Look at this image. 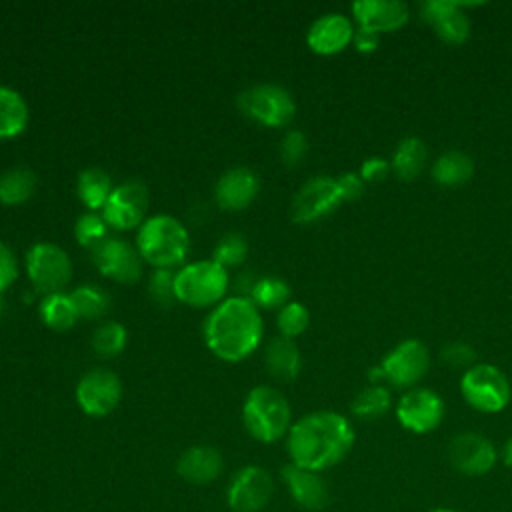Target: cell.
I'll return each mask as SVG.
<instances>
[{
	"label": "cell",
	"mask_w": 512,
	"mask_h": 512,
	"mask_svg": "<svg viewBox=\"0 0 512 512\" xmlns=\"http://www.w3.org/2000/svg\"><path fill=\"white\" fill-rule=\"evenodd\" d=\"M426 158H428V148L424 140L418 136H408L398 142L390 158L392 172L402 180H414L424 170Z\"/></svg>",
	"instance_id": "d4e9b609"
},
{
	"label": "cell",
	"mask_w": 512,
	"mask_h": 512,
	"mask_svg": "<svg viewBox=\"0 0 512 512\" xmlns=\"http://www.w3.org/2000/svg\"><path fill=\"white\" fill-rule=\"evenodd\" d=\"M224 470L222 454L214 446L198 444L184 450L176 462V472L190 484H210L214 482Z\"/></svg>",
	"instance_id": "7402d4cb"
},
{
	"label": "cell",
	"mask_w": 512,
	"mask_h": 512,
	"mask_svg": "<svg viewBox=\"0 0 512 512\" xmlns=\"http://www.w3.org/2000/svg\"><path fill=\"white\" fill-rule=\"evenodd\" d=\"M38 312H40V320L50 330H56V332H66V330L74 328L76 322L80 320V316L70 300V294H66V292H56V294L44 296L40 300Z\"/></svg>",
	"instance_id": "4316f807"
},
{
	"label": "cell",
	"mask_w": 512,
	"mask_h": 512,
	"mask_svg": "<svg viewBox=\"0 0 512 512\" xmlns=\"http://www.w3.org/2000/svg\"><path fill=\"white\" fill-rule=\"evenodd\" d=\"M390 172H392L390 160H386V158H382V156H370V158H366V160L362 162L358 174H360V178H362L364 182H380V180H384Z\"/></svg>",
	"instance_id": "60d3db41"
},
{
	"label": "cell",
	"mask_w": 512,
	"mask_h": 512,
	"mask_svg": "<svg viewBox=\"0 0 512 512\" xmlns=\"http://www.w3.org/2000/svg\"><path fill=\"white\" fill-rule=\"evenodd\" d=\"M174 272L176 270H166V268H156L150 274L148 280V292L152 300L160 306H172L176 302L174 294Z\"/></svg>",
	"instance_id": "8d00e7d4"
},
{
	"label": "cell",
	"mask_w": 512,
	"mask_h": 512,
	"mask_svg": "<svg viewBox=\"0 0 512 512\" xmlns=\"http://www.w3.org/2000/svg\"><path fill=\"white\" fill-rule=\"evenodd\" d=\"M336 180H338V186H340V192H342L344 202H350V200H356V198L362 196L366 182L360 178V174L344 172V174H340Z\"/></svg>",
	"instance_id": "b9f144b4"
},
{
	"label": "cell",
	"mask_w": 512,
	"mask_h": 512,
	"mask_svg": "<svg viewBox=\"0 0 512 512\" xmlns=\"http://www.w3.org/2000/svg\"><path fill=\"white\" fill-rule=\"evenodd\" d=\"M90 254L100 274L114 282L134 284L144 272L146 262L142 260L136 244H130L128 240L108 236L96 248H92Z\"/></svg>",
	"instance_id": "7c38bea8"
},
{
	"label": "cell",
	"mask_w": 512,
	"mask_h": 512,
	"mask_svg": "<svg viewBox=\"0 0 512 512\" xmlns=\"http://www.w3.org/2000/svg\"><path fill=\"white\" fill-rule=\"evenodd\" d=\"M112 180L106 170L102 168H86L80 172L76 190L82 200V204L88 208V212H98L104 208L110 192H112Z\"/></svg>",
	"instance_id": "83f0119b"
},
{
	"label": "cell",
	"mask_w": 512,
	"mask_h": 512,
	"mask_svg": "<svg viewBox=\"0 0 512 512\" xmlns=\"http://www.w3.org/2000/svg\"><path fill=\"white\" fill-rule=\"evenodd\" d=\"M432 176L442 186H460L474 176V160L462 150H448L436 158Z\"/></svg>",
	"instance_id": "484cf974"
},
{
	"label": "cell",
	"mask_w": 512,
	"mask_h": 512,
	"mask_svg": "<svg viewBox=\"0 0 512 512\" xmlns=\"http://www.w3.org/2000/svg\"><path fill=\"white\" fill-rule=\"evenodd\" d=\"M260 190V178L246 166L228 168L214 186V200L226 212H240L248 208Z\"/></svg>",
	"instance_id": "e0dca14e"
},
{
	"label": "cell",
	"mask_w": 512,
	"mask_h": 512,
	"mask_svg": "<svg viewBox=\"0 0 512 512\" xmlns=\"http://www.w3.org/2000/svg\"><path fill=\"white\" fill-rule=\"evenodd\" d=\"M352 14L358 28L376 34L396 30L410 18L408 6L400 0H358L352 4Z\"/></svg>",
	"instance_id": "ffe728a7"
},
{
	"label": "cell",
	"mask_w": 512,
	"mask_h": 512,
	"mask_svg": "<svg viewBox=\"0 0 512 512\" xmlns=\"http://www.w3.org/2000/svg\"><path fill=\"white\" fill-rule=\"evenodd\" d=\"M310 324V312L302 302L290 300L288 304H284L278 314H276V328L280 332V336L294 340L296 336H300Z\"/></svg>",
	"instance_id": "e575fe53"
},
{
	"label": "cell",
	"mask_w": 512,
	"mask_h": 512,
	"mask_svg": "<svg viewBox=\"0 0 512 512\" xmlns=\"http://www.w3.org/2000/svg\"><path fill=\"white\" fill-rule=\"evenodd\" d=\"M246 256H248V242H246V236L240 232H226L218 240L212 252V260H216L226 270L240 266L246 260Z\"/></svg>",
	"instance_id": "836d02e7"
},
{
	"label": "cell",
	"mask_w": 512,
	"mask_h": 512,
	"mask_svg": "<svg viewBox=\"0 0 512 512\" xmlns=\"http://www.w3.org/2000/svg\"><path fill=\"white\" fill-rule=\"evenodd\" d=\"M108 230H110L108 224L104 222L102 214H98V212H84L74 224L76 242L88 250L96 248L102 240H106Z\"/></svg>",
	"instance_id": "d590c367"
},
{
	"label": "cell",
	"mask_w": 512,
	"mask_h": 512,
	"mask_svg": "<svg viewBox=\"0 0 512 512\" xmlns=\"http://www.w3.org/2000/svg\"><path fill=\"white\" fill-rule=\"evenodd\" d=\"M430 512H454V510H446V508H436V510H430Z\"/></svg>",
	"instance_id": "bcb514c9"
},
{
	"label": "cell",
	"mask_w": 512,
	"mask_h": 512,
	"mask_svg": "<svg viewBox=\"0 0 512 512\" xmlns=\"http://www.w3.org/2000/svg\"><path fill=\"white\" fill-rule=\"evenodd\" d=\"M70 294V300L78 312L80 318L96 320L102 318L110 308V296L106 290H102L96 284H82L76 286Z\"/></svg>",
	"instance_id": "1f68e13d"
},
{
	"label": "cell",
	"mask_w": 512,
	"mask_h": 512,
	"mask_svg": "<svg viewBox=\"0 0 512 512\" xmlns=\"http://www.w3.org/2000/svg\"><path fill=\"white\" fill-rule=\"evenodd\" d=\"M26 274L32 288L44 296L64 292L72 280V260L52 242H36L26 252Z\"/></svg>",
	"instance_id": "52a82bcc"
},
{
	"label": "cell",
	"mask_w": 512,
	"mask_h": 512,
	"mask_svg": "<svg viewBox=\"0 0 512 512\" xmlns=\"http://www.w3.org/2000/svg\"><path fill=\"white\" fill-rule=\"evenodd\" d=\"M464 400L480 412H500L508 406L512 388L506 374L494 364H474L464 370L460 380Z\"/></svg>",
	"instance_id": "ba28073f"
},
{
	"label": "cell",
	"mask_w": 512,
	"mask_h": 512,
	"mask_svg": "<svg viewBox=\"0 0 512 512\" xmlns=\"http://www.w3.org/2000/svg\"><path fill=\"white\" fill-rule=\"evenodd\" d=\"M136 248L142 260L156 268L182 266L190 250V234L182 220L170 214L148 216L136 232Z\"/></svg>",
	"instance_id": "3957f363"
},
{
	"label": "cell",
	"mask_w": 512,
	"mask_h": 512,
	"mask_svg": "<svg viewBox=\"0 0 512 512\" xmlns=\"http://www.w3.org/2000/svg\"><path fill=\"white\" fill-rule=\"evenodd\" d=\"M248 298L262 310H280L290 302V286L276 276H264L254 280Z\"/></svg>",
	"instance_id": "f546056e"
},
{
	"label": "cell",
	"mask_w": 512,
	"mask_h": 512,
	"mask_svg": "<svg viewBox=\"0 0 512 512\" xmlns=\"http://www.w3.org/2000/svg\"><path fill=\"white\" fill-rule=\"evenodd\" d=\"M390 404H392L390 390L382 384H372L354 396L350 410L354 416L362 420H376L390 410Z\"/></svg>",
	"instance_id": "4dcf8cb0"
},
{
	"label": "cell",
	"mask_w": 512,
	"mask_h": 512,
	"mask_svg": "<svg viewBox=\"0 0 512 512\" xmlns=\"http://www.w3.org/2000/svg\"><path fill=\"white\" fill-rule=\"evenodd\" d=\"M398 422L416 434L434 430L444 418V402L430 388H410L396 406Z\"/></svg>",
	"instance_id": "9a60e30c"
},
{
	"label": "cell",
	"mask_w": 512,
	"mask_h": 512,
	"mask_svg": "<svg viewBox=\"0 0 512 512\" xmlns=\"http://www.w3.org/2000/svg\"><path fill=\"white\" fill-rule=\"evenodd\" d=\"M128 332L120 322H102L92 334V348L102 358H114L124 352Z\"/></svg>",
	"instance_id": "d6a6232c"
},
{
	"label": "cell",
	"mask_w": 512,
	"mask_h": 512,
	"mask_svg": "<svg viewBox=\"0 0 512 512\" xmlns=\"http://www.w3.org/2000/svg\"><path fill=\"white\" fill-rule=\"evenodd\" d=\"M420 14L444 42L460 44L470 36V18L464 12V2L426 0L420 6Z\"/></svg>",
	"instance_id": "ac0fdd59"
},
{
	"label": "cell",
	"mask_w": 512,
	"mask_h": 512,
	"mask_svg": "<svg viewBox=\"0 0 512 512\" xmlns=\"http://www.w3.org/2000/svg\"><path fill=\"white\" fill-rule=\"evenodd\" d=\"M286 438L290 462L320 472L338 464L350 452L354 430L346 416L332 410H318L292 422Z\"/></svg>",
	"instance_id": "6da1fadb"
},
{
	"label": "cell",
	"mask_w": 512,
	"mask_h": 512,
	"mask_svg": "<svg viewBox=\"0 0 512 512\" xmlns=\"http://www.w3.org/2000/svg\"><path fill=\"white\" fill-rule=\"evenodd\" d=\"M274 492V480L262 466L248 464L240 468L228 488L226 502L232 512H260L268 506Z\"/></svg>",
	"instance_id": "4fadbf2b"
},
{
	"label": "cell",
	"mask_w": 512,
	"mask_h": 512,
	"mask_svg": "<svg viewBox=\"0 0 512 512\" xmlns=\"http://www.w3.org/2000/svg\"><path fill=\"white\" fill-rule=\"evenodd\" d=\"M308 154V138L300 130H290L280 142V158L286 166L294 168L304 162Z\"/></svg>",
	"instance_id": "74e56055"
},
{
	"label": "cell",
	"mask_w": 512,
	"mask_h": 512,
	"mask_svg": "<svg viewBox=\"0 0 512 512\" xmlns=\"http://www.w3.org/2000/svg\"><path fill=\"white\" fill-rule=\"evenodd\" d=\"M236 104L246 118L268 128L288 126L296 116L292 94L278 84H254L238 94Z\"/></svg>",
	"instance_id": "8992f818"
},
{
	"label": "cell",
	"mask_w": 512,
	"mask_h": 512,
	"mask_svg": "<svg viewBox=\"0 0 512 512\" xmlns=\"http://www.w3.org/2000/svg\"><path fill=\"white\" fill-rule=\"evenodd\" d=\"M242 422L254 440L272 444L288 436L292 426V410L286 396L278 388L260 384L254 386L244 398Z\"/></svg>",
	"instance_id": "277c9868"
},
{
	"label": "cell",
	"mask_w": 512,
	"mask_h": 512,
	"mask_svg": "<svg viewBox=\"0 0 512 512\" xmlns=\"http://www.w3.org/2000/svg\"><path fill=\"white\" fill-rule=\"evenodd\" d=\"M38 178L30 168L16 166L0 174V202L6 206H18L32 198Z\"/></svg>",
	"instance_id": "f1b7e54d"
},
{
	"label": "cell",
	"mask_w": 512,
	"mask_h": 512,
	"mask_svg": "<svg viewBox=\"0 0 512 512\" xmlns=\"http://www.w3.org/2000/svg\"><path fill=\"white\" fill-rule=\"evenodd\" d=\"M18 278V260L8 244L0 240V294L6 292Z\"/></svg>",
	"instance_id": "ab89813d"
},
{
	"label": "cell",
	"mask_w": 512,
	"mask_h": 512,
	"mask_svg": "<svg viewBox=\"0 0 512 512\" xmlns=\"http://www.w3.org/2000/svg\"><path fill=\"white\" fill-rule=\"evenodd\" d=\"M502 458H504L506 466H512V438H508V440H506L504 450H502Z\"/></svg>",
	"instance_id": "ee69618b"
},
{
	"label": "cell",
	"mask_w": 512,
	"mask_h": 512,
	"mask_svg": "<svg viewBox=\"0 0 512 512\" xmlns=\"http://www.w3.org/2000/svg\"><path fill=\"white\" fill-rule=\"evenodd\" d=\"M354 32L356 30L348 16L340 12H328L310 24L306 32V42L312 52L330 56L342 52L354 40Z\"/></svg>",
	"instance_id": "d6986e66"
},
{
	"label": "cell",
	"mask_w": 512,
	"mask_h": 512,
	"mask_svg": "<svg viewBox=\"0 0 512 512\" xmlns=\"http://www.w3.org/2000/svg\"><path fill=\"white\" fill-rule=\"evenodd\" d=\"M282 480L294 502L304 510H322L330 500L328 486L318 472L300 468L290 462L282 468Z\"/></svg>",
	"instance_id": "44dd1931"
},
{
	"label": "cell",
	"mask_w": 512,
	"mask_h": 512,
	"mask_svg": "<svg viewBox=\"0 0 512 512\" xmlns=\"http://www.w3.org/2000/svg\"><path fill=\"white\" fill-rule=\"evenodd\" d=\"M440 358L444 364L452 368H472L476 364V352L466 342H450L440 350Z\"/></svg>",
	"instance_id": "f35d334b"
},
{
	"label": "cell",
	"mask_w": 512,
	"mask_h": 512,
	"mask_svg": "<svg viewBox=\"0 0 512 512\" xmlns=\"http://www.w3.org/2000/svg\"><path fill=\"white\" fill-rule=\"evenodd\" d=\"M30 110L24 96L0 84V140L20 136L28 126Z\"/></svg>",
	"instance_id": "cb8c5ba5"
},
{
	"label": "cell",
	"mask_w": 512,
	"mask_h": 512,
	"mask_svg": "<svg viewBox=\"0 0 512 512\" xmlns=\"http://www.w3.org/2000/svg\"><path fill=\"white\" fill-rule=\"evenodd\" d=\"M384 380L396 388H410L424 378L430 368V352L420 340H404L380 362Z\"/></svg>",
	"instance_id": "5bb4252c"
},
{
	"label": "cell",
	"mask_w": 512,
	"mask_h": 512,
	"mask_svg": "<svg viewBox=\"0 0 512 512\" xmlns=\"http://www.w3.org/2000/svg\"><path fill=\"white\" fill-rule=\"evenodd\" d=\"M230 272L216 260H194L174 272L176 302L190 308H214L226 298Z\"/></svg>",
	"instance_id": "5b68a950"
},
{
	"label": "cell",
	"mask_w": 512,
	"mask_h": 512,
	"mask_svg": "<svg viewBox=\"0 0 512 512\" xmlns=\"http://www.w3.org/2000/svg\"><path fill=\"white\" fill-rule=\"evenodd\" d=\"M264 366L268 374L280 382H290L300 374L302 356L294 340L276 336L266 344Z\"/></svg>",
	"instance_id": "603a6c76"
},
{
	"label": "cell",
	"mask_w": 512,
	"mask_h": 512,
	"mask_svg": "<svg viewBox=\"0 0 512 512\" xmlns=\"http://www.w3.org/2000/svg\"><path fill=\"white\" fill-rule=\"evenodd\" d=\"M202 336L216 358L224 362H242L256 352L262 342V312L246 294L226 296L206 316Z\"/></svg>",
	"instance_id": "7a4b0ae2"
},
{
	"label": "cell",
	"mask_w": 512,
	"mask_h": 512,
	"mask_svg": "<svg viewBox=\"0 0 512 512\" xmlns=\"http://www.w3.org/2000/svg\"><path fill=\"white\" fill-rule=\"evenodd\" d=\"M122 400V382L118 374L96 366L82 374L76 384V402L86 416L102 418L116 410Z\"/></svg>",
	"instance_id": "8fae6325"
},
{
	"label": "cell",
	"mask_w": 512,
	"mask_h": 512,
	"mask_svg": "<svg viewBox=\"0 0 512 512\" xmlns=\"http://www.w3.org/2000/svg\"><path fill=\"white\" fill-rule=\"evenodd\" d=\"M354 46H356V50L358 52H364V54H368V52H374L376 48H378V44H380V34H376V32H372V30H364V28H358L356 32H354Z\"/></svg>",
	"instance_id": "7bdbcfd3"
},
{
	"label": "cell",
	"mask_w": 512,
	"mask_h": 512,
	"mask_svg": "<svg viewBox=\"0 0 512 512\" xmlns=\"http://www.w3.org/2000/svg\"><path fill=\"white\" fill-rule=\"evenodd\" d=\"M448 460L452 466L468 476H482L496 464L494 444L476 432L456 434L448 444Z\"/></svg>",
	"instance_id": "2e32d148"
},
{
	"label": "cell",
	"mask_w": 512,
	"mask_h": 512,
	"mask_svg": "<svg viewBox=\"0 0 512 512\" xmlns=\"http://www.w3.org/2000/svg\"><path fill=\"white\" fill-rule=\"evenodd\" d=\"M344 202L338 180L332 176H314L306 180L292 198L290 216L298 224H310L332 214Z\"/></svg>",
	"instance_id": "30bf717a"
},
{
	"label": "cell",
	"mask_w": 512,
	"mask_h": 512,
	"mask_svg": "<svg viewBox=\"0 0 512 512\" xmlns=\"http://www.w3.org/2000/svg\"><path fill=\"white\" fill-rule=\"evenodd\" d=\"M2 314H4V298L0 294V318H2Z\"/></svg>",
	"instance_id": "f6af8a7d"
},
{
	"label": "cell",
	"mask_w": 512,
	"mask_h": 512,
	"mask_svg": "<svg viewBox=\"0 0 512 512\" xmlns=\"http://www.w3.org/2000/svg\"><path fill=\"white\" fill-rule=\"evenodd\" d=\"M150 206V192L140 180H124L112 188L104 208L100 210L104 222L112 230H134L146 220Z\"/></svg>",
	"instance_id": "9c48e42d"
}]
</instances>
